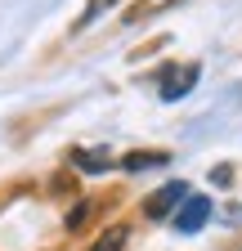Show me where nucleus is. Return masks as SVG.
<instances>
[{"label":"nucleus","mask_w":242,"mask_h":251,"mask_svg":"<svg viewBox=\"0 0 242 251\" xmlns=\"http://www.w3.org/2000/svg\"><path fill=\"white\" fill-rule=\"evenodd\" d=\"M197 76H202V68L197 63H166V68L157 72V85H162V99L166 103H175V99H184V94L197 85Z\"/></svg>","instance_id":"1"},{"label":"nucleus","mask_w":242,"mask_h":251,"mask_svg":"<svg viewBox=\"0 0 242 251\" xmlns=\"http://www.w3.org/2000/svg\"><path fill=\"white\" fill-rule=\"evenodd\" d=\"M184 198H189V184L184 179H170L166 188H157V193L144 202V215L148 220H170L179 206H184Z\"/></svg>","instance_id":"2"},{"label":"nucleus","mask_w":242,"mask_h":251,"mask_svg":"<svg viewBox=\"0 0 242 251\" xmlns=\"http://www.w3.org/2000/svg\"><path fill=\"white\" fill-rule=\"evenodd\" d=\"M206 220H211V198H202V193L193 198V193H189V198H184V206L170 215V225H175L179 233H197Z\"/></svg>","instance_id":"3"},{"label":"nucleus","mask_w":242,"mask_h":251,"mask_svg":"<svg viewBox=\"0 0 242 251\" xmlns=\"http://www.w3.org/2000/svg\"><path fill=\"white\" fill-rule=\"evenodd\" d=\"M166 162H170V152H162V148H135V152L121 157V171H153Z\"/></svg>","instance_id":"4"},{"label":"nucleus","mask_w":242,"mask_h":251,"mask_svg":"<svg viewBox=\"0 0 242 251\" xmlns=\"http://www.w3.org/2000/svg\"><path fill=\"white\" fill-rule=\"evenodd\" d=\"M72 166L85 171V175H103L112 166V157H108V148H76L72 152Z\"/></svg>","instance_id":"5"},{"label":"nucleus","mask_w":242,"mask_h":251,"mask_svg":"<svg viewBox=\"0 0 242 251\" xmlns=\"http://www.w3.org/2000/svg\"><path fill=\"white\" fill-rule=\"evenodd\" d=\"M170 5H179V0H135V5L126 9V23H130V27H135V23H148V18L166 14Z\"/></svg>","instance_id":"6"},{"label":"nucleus","mask_w":242,"mask_h":251,"mask_svg":"<svg viewBox=\"0 0 242 251\" xmlns=\"http://www.w3.org/2000/svg\"><path fill=\"white\" fill-rule=\"evenodd\" d=\"M126 242H130V229H126V225H112V229H103V233L95 238V247H90V251H126Z\"/></svg>","instance_id":"7"},{"label":"nucleus","mask_w":242,"mask_h":251,"mask_svg":"<svg viewBox=\"0 0 242 251\" xmlns=\"http://www.w3.org/2000/svg\"><path fill=\"white\" fill-rule=\"evenodd\" d=\"M112 5H121V0H90V5L81 9V18L72 23V31H85V27H90V23H95V18H103V14H108Z\"/></svg>","instance_id":"8"},{"label":"nucleus","mask_w":242,"mask_h":251,"mask_svg":"<svg viewBox=\"0 0 242 251\" xmlns=\"http://www.w3.org/2000/svg\"><path fill=\"white\" fill-rule=\"evenodd\" d=\"M90 215V202H76L72 211H68V229H81V220Z\"/></svg>","instance_id":"9"},{"label":"nucleus","mask_w":242,"mask_h":251,"mask_svg":"<svg viewBox=\"0 0 242 251\" xmlns=\"http://www.w3.org/2000/svg\"><path fill=\"white\" fill-rule=\"evenodd\" d=\"M211 179H216V184H229V179H233V171H229V166H216V171H211Z\"/></svg>","instance_id":"10"}]
</instances>
